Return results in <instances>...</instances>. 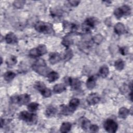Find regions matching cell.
Segmentation results:
<instances>
[{
	"label": "cell",
	"mask_w": 133,
	"mask_h": 133,
	"mask_svg": "<svg viewBox=\"0 0 133 133\" xmlns=\"http://www.w3.org/2000/svg\"><path fill=\"white\" fill-rule=\"evenodd\" d=\"M17 62V58L14 56H11L9 57L6 60V64L8 66L11 67L16 64Z\"/></svg>",
	"instance_id": "25"
},
{
	"label": "cell",
	"mask_w": 133,
	"mask_h": 133,
	"mask_svg": "<svg viewBox=\"0 0 133 133\" xmlns=\"http://www.w3.org/2000/svg\"><path fill=\"white\" fill-rule=\"evenodd\" d=\"M61 59V55L58 52H51L49 55V61L51 64H55L59 62Z\"/></svg>",
	"instance_id": "9"
},
{
	"label": "cell",
	"mask_w": 133,
	"mask_h": 133,
	"mask_svg": "<svg viewBox=\"0 0 133 133\" xmlns=\"http://www.w3.org/2000/svg\"><path fill=\"white\" fill-rule=\"evenodd\" d=\"M1 128H2L3 126V125H4V120L2 118H1Z\"/></svg>",
	"instance_id": "40"
},
{
	"label": "cell",
	"mask_w": 133,
	"mask_h": 133,
	"mask_svg": "<svg viewBox=\"0 0 133 133\" xmlns=\"http://www.w3.org/2000/svg\"><path fill=\"white\" fill-rule=\"evenodd\" d=\"M89 129L90 130V131L93 132H97L99 130V127L95 124H91Z\"/></svg>",
	"instance_id": "37"
},
{
	"label": "cell",
	"mask_w": 133,
	"mask_h": 133,
	"mask_svg": "<svg viewBox=\"0 0 133 133\" xmlns=\"http://www.w3.org/2000/svg\"><path fill=\"white\" fill-rule=\"evenodd\" d=\"M25 3V2L24 1H15L13 3V5L16 8L21 9L23 8Z\"/></svg>",
	"instance_id": "32"
},
{
	"label": "cell",
	"mask_w": 133,
	"mask_h": 133,
	"mask_svg": "<svg viewBox=\"0 0 133 133\" xmlns=\"http://www.w3.org/2000/svg\"><path fill=\"white\" fill-rule=\"evenodd\" d=\"M35 29L39 33L51 34L54 33L51 24L43 21L37 22L34 26Z\"/></svg>",
	"instance_id": "2"
},
{
	"label": "cell",
	"mask_w": 133,
	"mask_h": 133,
	"mask_svg": "<svg viewBox=\"0 0 133 133\" xmlns=\"http://www.w3.org/2000/svg\"><path fill=\"white\" fill-rule=\"evenodd\" d=\"M47 76L48 77V81L50 83L56 81L59 77V74L55 71L50 72Z\"/></svg>",
	"instance_id": "16"
},
{
	"label": "cell",
	"mask_w": 133,
	"mask_h": 133,
	"mask_svg": "<svg viewBox=\"0 0 133 133\" xmlns=\"http://www.w3.org/2000/svg\"><path fill=\"white\" fill-rule=\"evenodd\" d=\"M99 73L102 77L103 78L106 77L109 73V68L106 65L102 66L99 69Z\"/></svg>",
	"instance_id": "23"
},
{
	"label": "cell",
	"mask_w": 133,
	"mask_h": 133,
	"mask_svg": "<svg viewBox=\"0 0 133 133\" xmlns=\"http://www.w3.org/2000/svg\"><path fill=\"white\" fill-rule=\"evenodd\" d=\"M69 4L73 6V7H75V6H77L80 3V1H74V0H71V1H69Z\"/></svg>",
	"instance_id": "39"
},
{
	"label": "cell",
	"mask_w": 133,
	"mask_h": 133,
	"mask_svg": "<svg viewBox=\"0 0 133 133\" xmlns=\"http://www.w3.org/2000/svg\"><path fill=\"white\" fill-rule=\"evenodd\" d=\"M114 66L116 70L122 71L124 68V62L122 59H118L115 62Z\"/></svg>",
	"instance_id": "27"
},
{
	"label": "cell",
	"mask_w": 133,
	"mask_h": 133,
	"mask_svg": "<svg viewBox=\"0 0 133 133\" xmlns=\"http://www.w3.org/2000/svg\"><path fill=\"white\" fill-rule=\"evenodd\" d=\"M123 16H128L131 13V9L129 6L123 5L119 7Z\"/></svg>",
	"instance_id": "26"
},
{
	"label": "cell",
	"mask_w": 133,
	"mask_h": 133,
	"mask_svg": "<svg viewBox=\"0 0 133 133\" xmlns=\"http://www.w3.org/2000/svg\"><path fill=\"white\" fill-rule=\"evenodd\" d=\"M104 128L110 133H114L116 131L118 128V125L116 122L112 119H108L104 123Z\"/></svg>",
	"instance_id": "5"
},
{
	"label": "cell",
	"mask_w": 133,
	"mask_h": 133,
	"mask_svg": "<svg viewBox=\"0 0 133 133\" xmlns=\"http://www.w3.org/2000/svg\"><path fill=\"white\" fill-rule=\"evenodd\" d=\"M71 127L72 124L70 122H65L61 124L60 130L61 132H68L71 130Z\"/></svg>",
	"instance_id": "15"
},
{
	"label": "cell",
	"mask_w": 133,
	"mask_h": 133,
	"mask_svg": "<svg viewBox=\"0 0 133 133\" xmlns=\"http://www.w3.org/2000/svg\"><path fill=\"white\" fill-rule=\"evenodd\" d=\"M57 111V109L55 107L52 105H49L47 108L46 110L45 115L48 117H51L56 115Z\"/></svg>",
	"instance_id": "13"
},
{
	"label": "cell",
	"mask_w": 133,
	"mask_h": 133,
	"mask_svg": "<svg viewBox=\"0 0 133 133\" xmlns=\"http://www.w3.org/2000/svg\"><path fill=\"white\" fill-rule=\"evenodd\" d=\"M64 81L65 83L70 85L71 87L74 90L79 89L81 87V81L77 78L67 77H66V78H65Z\"/></svg>",
	"instance_id": "6"
},
{
	"label": "cell",
	"mask_w": 133,
	"mask_h": 133,
	"mask_svg": "<svg viewBox=\"0 0 133 133\" xmlns=\"http://www.w3.org/2000/svg\"><path fill=\"white\" fill-rule=\"evenodd\" d=\"M103 36L100 34L96 35L92 38V41L97 44H99L100 43H101L103 41Z\"/></svg>",
	"instance_id": "33"
},
{
	"label": "cell",
	"mask_w": 133,
	"mask_h": 133,
	"mask_svg": "<svg viewBox=\"0 0 133 133\" xmlns=\"http://www.w3.org/2000/svg\"><path fill=\"white\" fill-rule=\"evenodd\" d=\"M39 104L36 102H32L28 104V109L31 112H35L38 108Z\"/></svg>",
	"instance_id": "29"
},
{
	"label": "cell",
	"mask_w": 133,
	"mask_h": 133,
	"mask_svg": "<svg viewBox=\"0 0 133 133\" xmlns=\"http://www.w3.org/2000/svg\"><path fill=\"white\" fill-rule=\"evenodd\" d=\"M5 41L9 44H14L18 42V38L16 35L12 32L8 33L5 37Z\"/></svg>",
	"instance_id": "11"
},
{
	"label": "cell",
	"mask_w": 133,
	"mask_h": 133,
	"mask_svg": "<svg viewBox=\"0 0 133 133\" xmlns=\"http://www.w3.org/2000/svg\"><path fill=\"white\" fill-rule=\"evenodd\" d=\"M11 102L19 105H24L28 103L30 101V96L27 94L12 96L10 98Z\"/></svg>",
	"instance_id": "4"
},
{
	"label": "cell",
	"mask_w": 133,
	"mask_h": 133,
	"mask_svg": "<svg viewBox=\"0 0 133 133\" xmlns=\"http://www.w3.org/2000/svg\"><path fill=\"white\" fill-rule=\"evenodd\" d=\"M19 118L30 125L35 124L37 121V117L36 114L26 111L20 112L19 114Z\"/></svg>",
	"instance_id": "3"
},
{
	"label": "cell",
	"mask_w": 133,
	"mask_h": 133,
	"mask_svg": "<svg viewBox=\"0 0 133 133\" xmlns=\"http://www.w3.org/2000/svg\"><path fill=\"white\" fill-rule=\"evenodd\" d=\"M96 23L97 21L94 18H88L86 19L84 23L85 25L84 29L85 30L86 32H88L89 31L90 28H94Z\"/></svg>",
	"instance_id": "8"
},
{
	"label": "cell",
	"mask_w": 133,
	"mask_h": 133,
	"mask_svg": "<svg viewBox=\"0 0 133 133\" xmlns=\"http://www.w3.org/2000/svg\"><path fill=\"white\" fill-rule=\"evenodd\" d=\"M75 109L71 108L70 106L65 105H61L60 106V112L63 115H71Z\"/></svg>",
	"instance_id": "10"
},
{
	"label": "cell",
	"mask_w": 133,
	"mask_h": 133,
	"mask_svg": "<svg viewBox=\"0 0 133 133\" xmlns=\"http://www.w3.org/2000/svg\"><path fill=\"white\" fill-rule=\"evenodd\" d=\"M120 53L122 55H126L128 53V48L126 47H121L119 49Z\"/></svg>",
	"instance_id": "38"
},
{
	"label": "cell",
	"mask_w": 133,
	"mask_h": 133,
	"mask_svg": "<svg viewBox=\"0 0 133 133\" xmlns=\"http://www.w3.org/2000/svg\"><path fill=\"white\" fill-rule=\"evenodd\" d=\"M73 56V53L72 50L69 48H66V49H65L64 52L63 58L65 61H68L72 58Z\"/></svg>",
	"instance_id": "21"
},
{
	"label": "cell",
	"mask_w": 133,
	"mask_h": 133,
	"mask_svg": "<svg viewBox=\"0 0 133 133\" xmlns=\"http://www.w3.org/2000/svg\"><path fill=\"white\" fill-rule=\"evenodd\" d=\"M86 101L89 105H92L99 103L100 101V98L97 94L92 93L88 95Z\"/></svg>",
	"instance_id": "7"
},
{
	"label": "cell",
	"mask_w": 133,
	"mask_h": 133,
	"mask_svg": "<svg viewBox=\"0 0 133 133\" xmlns=\"http://www.w3.org/2000/svg\"><path fill=\"white\" fill-rule=\"evenodd\" d=\"M66 90L65 86L62 84H56L54 86L53 90L54 92L56 94H60Z\"/></svg>",
	"instance_id": "17"
},
{
	"label": "cell",
	"mask_w": 133,
	"mask_h": 133,
	"mask_svg": "<svg viewBox=\"0 0 133 133\" xmlns=\"http://www.w3.org/2000/svg\"><path fill=\"white\" fill-rule=\"evenodd\" d=\"M40 92L43 97H46V98L49 97L51 96V91L50 89H49L46 87L44 89H43L42 91H41Z\"/></svg>",
	"instance_id": "35"
},
{
	"label": "cell",
	"mask_w": 133,
	"mask_h": 133,
	"mask_svg": "<svg viewBox=\"0 0 133 133\" xmlns=\"http://www.w3.org/2000/svg\"><path fill=\"white\" fill-rule=\"evenodd\" d=\"M34 87L37 90L41 92L43 89H44L46 87L43 82H41V81H37L35 83V84L34 85Z\"/></svg>",
	"instance_id": "28"
},
{
	"label": "cell",
	"mask_w": 133,
	"mask_h": 133,
	"mask_svg": "<svg viewBox=\"0 0 133 133\" xmlns=\"http://www.w3.org/2000/svg\"><path fill=\"white\" fill-rule=\"evenodd\" d=\"M16 76V74L12 71H7L4 74V78L6 82L11 81Z\"/></svg>",
	"instance_id": "20"
},
{
	"label": "cell",
	"mask_w": 133,
	"mask_h": 133,
	"mask_svg": "<svg viewBox=\"0 0 133 133\" xmlns=\"http://www.w3.org/2000/svg\"><path fill=\"white\" fill-rule=\"evenodd\" d=\"M114 30L116 34L118 35H121L125 32V28L123 23L118 22L115 25Z\"/></svg>",
	"instance_id": "12"
},
{
	"label": "cell",
	"mask_w": 133,
	"mask_h": 133,
	"mask_svg": "<svg viewBox=\"0 0 133 133\" xmlns=\"http://www.w3.org/2000/svg\"><path fill=\"white\" fill-rule=\"evenodd\" d=\"M90 122L88 119H87L86 118H83L81 120V126L83 130L85 131H87L88 129H89V127L90 126Z\"/></svg>",
	"instance_id": "22"
},
{
	"label": "cell",
	"mask_w": 133,
	"mask_h": 133,
	"mask_svg": "<svg viewBox=\"0 0 133 133\" xmlns=\"http://www.w3.org/2000/svg\"><path fill=\"white\" fill-rule=\"evenodd\" d=\"M29 55L30 57L33 58H37L40 57L36 48L31 49L29 51Z\"/></svg>",
	"instance_id": "34"
},
{
	"label": "cell",
	"mask_w": 133,
	"mask_h": 133,
	"mask_svg": "<svg viewBox=\"0 0 133 133\" xmlns=\"http://www.w3.org/2000/svg\"><path fill=\"white\" fill-rule=\"evenodd\" d=\"M36 48L37 49L38 52L40 56L45 55L47 52V48H46V46L44 45H43V44L39 45Z\"/></svg>",
	"instance_id": "30"
},
{
	"label": "cell",
	"mask_w": 133,
	"mask_h": 133,
	"mask_svg": "<svg viewBox=\"0 0 133 133\" xmlns=\"http://www.w3.org/2000/svg\"><path fill=\"white\" fill-rule=\"evenodd\" d=\"M73 43V40L71 37L68 36L63 37L61 42V44L66 48H69V47L72 45Z\"/></svg>",
	"instance_id": "19"
},
{
	"label": "cell",
	"mask_w": 133,
	"mask_h": 133,
	"mask_svg": "<svg viewBox=\"0 0 133 133\" xmlns=\"http://www.w3.org/2000/svg\"><path fill=\"white\" fill-rule=\"evenodd\" d=\"M130 111L125 107H122L118 111V116L121 118H125L129 115Z\"/></svg>",
	"instance_id": "18"
},
{
	"label": "cell",
	"mask_w": 133,
	"mask_h": 133,
	"mask_svg": "<svg viewBox=\"0 0 133 133\" xmlns=\"http://www.w3.org/2000/svg\"><path fill=\"white\" fill-rule=\"evenodd\" d=\"M96 78L94 76H90L86 81V86L88 89H92L96 86Z\"/></svg>",
	"instance_id": "14"
},
{
	"label": "cell",
	"mask_w": 133,
	"mask_h": 133,
	"mask_svg": "<svg viewBox=\"0 0 133 133\" xmlns=\"http://www.w3.org/2000/svg\"><path fill=\"white\" fill-rule=\"evenodd\" d=\"M79 100L77 98H73L69 102V106L71 108L76 110V108L79 105Z\"/></svg>",
	"instance_id": "31"
},
{
	"label": "cell",
	"mask_w": 133,
	"mask_h": 133,
	"mask_svg": "<svg viewBox=\"0 0 133 133\" xmlns=\"http://www.w3.org/2000/svg\"><path fill=\"white\" fill-rule=\"evenodd\" d=\"M90 46L91 44H90V42L89 41H84L83 42H81L78 45L79 49L83 51H87L89 49Z\"/></svg>",
	"instance_id": "24"
},
{
	"label": "cell",
	"mask_w": 133,
	"mask_h": 133,
	"mask_svg": "<svg viewBox=\"0 0 133 133\" xmlns=\"http://www.w3.org/2000/svg\"><path fill=\"white\" fill-rule=\"evenodd\" d=\"M114 15H115V16L117 19L121 18L123 16L122 13V11H121V9L119 8V7L116 8V9H115V10L114 11Z\"/></svg>",
	"instance_id": "36"
},
{
	"label": "cell",
	"mask_w": 133,
	"mask_h": 133,
	"mask_svg": "<svg viewBox=\"0 0 133 133\" xmlns=\"http://www.w3.org/2000/svg\"><path fill=\"white\" fill-rule=\"evenodd\" d=\"M32 69L42 76H47L50 72V69L47 66L46 62L43 59H38L32 65Z\"/></svg>",
	"instance_id": "1"
}]
</instances>
